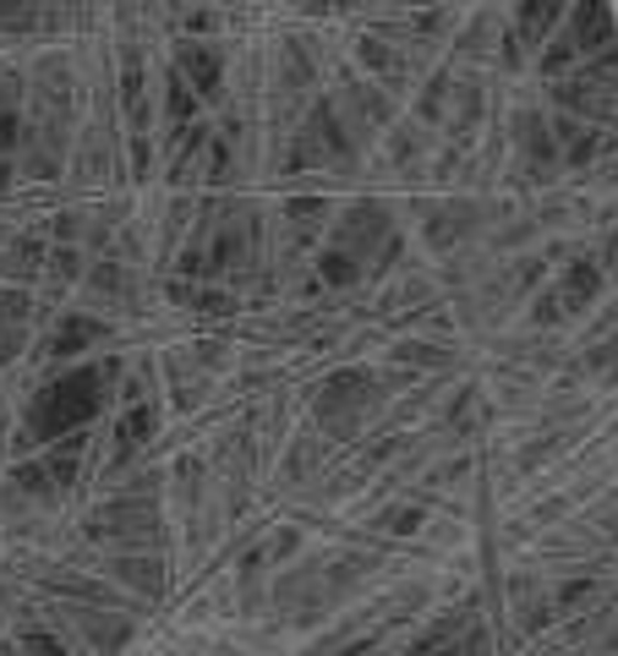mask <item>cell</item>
<instances>
[{"label": "cell", "mask_w": 618, "mask_h": 656, "mask_svg": "<svg viewBox=\"0 0 618 656\" xmlns=\"http://www.w3.org/2000/svg\"><path fill=\"white\" fill-rule=\"evenodd\" d=\"M6 175H11V170H6V164H0V186H6Z\"/></svg>", "instance_id": "9"}, {"label": "cell", "mask_w": 618, "mask_h": 656, "mask_svg": "<svg viewBox=\"0 0 618 656\" xmlns=\"http://www.w3.org/2000/svg\"><path fill=\"white\" fill-rule=\"evenodd\" d=\"M149 427H154V416H149V411H132V416L121 422V449H138V444L149 438Z\"/></svg>", "instance_id": "6"}, {"label": "cell", "mask_w": 618, "mask_h": 656, "mask_svg": "<svg viewBox=\"0 0 618 656\" xmlns=\"http://www.w3.org/2000/svg\"><path fill=\"white\" fill-rule=\"evenodd\" d=\"M559 17H564L559 6H525V11H520V28H525V33H542V28L559 22Z\"/></svg>", "instance_id": "7"}, {"label": "cell", "mask_w": 618, "mask_h": 656, "mask_svg": "<svg viewBox=\"0 0 618 656\" xmlns=\"http://www.w3.org/2000/svg\"><path fill=\"white\" fill-rule=\"evenodd\" d=\"M597 285H603V274H597L592 263H575V269H570V280H564V307L592 302V296H597Z\"/></svg>", "instance_id": "4"}, {"label": "cell", "mask_w": 618, "mask_h": 656, "mask_svg": "<svg viewBox=\"0 0 618 656\" xmlns=\"http://www.w3.org/2000/svg\"><path fill=\"white\" fill-rule=\"evenodd\" d=\"M88 339H99V324H88V318H72V324L55 334V356H72L77 345H88Z\"/></svg>", "instance_id": "5"}, {"label": "cell", "mask_w": 618, "mask_h": 656, "mask_svg": "<svg viewBox=\"0 0 618 656\" xmlns=\"http://www.w3.org/2000/svg\"><path fill=\"white\" fill-rule=\"evenodd\" d=\"M99 411V372L83 367V372H66L61 383H50L33 405V438H61L72 427H83L88 416Z\"/></svg>", "instance_id": "1"}, {"label": "cell", "mask_w": 618, "mask_h": 656, "mask_svg": "<svg viewBox=\"0 0 618 656\" xmlns=\"http://www.w3.org/2000/svg\"><path fill=\"white\" fill-rule=\"evenodd\" d=\"M181 72H192V83H197L203 94L219 88V55H214L208 44H186V50H181Z\"/></svg>", "instance_id": "3"}, {"label": "cell", "mask_w": 618, "mask_h": 656, "mask_svg": "<svg viewBox=\"0 0 618 656\" xmlns=\"http://www.w3.org/2000/svg\"><path fill=\"white\" fill-rule=\"evenodd\" d=\"M28 652H33V656H66L55 641H50V635H28Z\"/></svg>", "instance_id": "8"}, {"label": "cell", "mask_w": 618, "mask_h": 656, "mask_svg": "<svg viewBox=\"0 0 618 656\" xmlns=\"http://www.w3.org/2000/svg\"><path fill=\"white\" fill-rule=\"evenodd\" d=\"M608 33H614V17H608L603 6H581V11L570 17V33H564V39H570L575 55H581V50H603Z\"/></svg>", "instance_id": "2"}]
</instances>
